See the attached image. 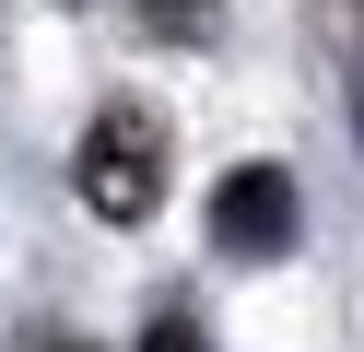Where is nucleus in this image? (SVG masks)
I'll use <instances>...</instances> for the list:
<instances>
[{
  "label": "nucleus",
  "instance_id": "2",
  "mask_svg": "<svg viewBox=\"0 0 364 352\" xmlns=\"http://www.w3.org/2000/svg\"><path fill=\"white\" fill-rule=\"evenodd\" d=\"M294 223H306V200H294L282 164H235V176L212 188V247L223 258H282Z\"/></svg>",
  "mask_w": 364,
  "mask_h": 352
},
{
  "label": "nucleus",
  "instance_id": "1",
  "mask_svg": "<svg viewBox=\"0 0 364 352\" xmlns=\"http://www.w3.org/2000/svg\"><path fill=\"white\" fill-rule=\"evenodd\" d=\"M165 164H176L165 117L153 106H106L95 129H82V153H71V188H82L95 223H153V211H165Z\"/></svg>",
  "mask_w": 364,
  "mask_h": 352
},
{
  "label": "nucleus",
  "instance_id": "5",
  "mask_svg": "<svg viewBox=\"0 0 364 352\" xmlns=\"http://www.w3.org/2000/svg\"><path fill=\"white\" fill-rule=\"evenodd\" d=\"M24 352H82V341H24Z\"/></svg>",
  "mask_w": 364,
  "mask_h": 352
},
{
  "label": "nucleus",
  "instance_id": "3",
  "mask_svg": "<svg viewBox=\"0 0 364 352\" xmlns=\"http://www.w3.org/2000/svg\"><path fill=\"white\" fill-rule=\"evenodd\" d=\"M141 23L176 36V47H212V0H141Z\"/></svg>",
  "mask_w": 364,
  "mask_h": 352
},
{
  "label": "nucleus",
  "instance_id": "4",
  "mask_svg": "<svg viewBox=\"0 0 364 352\" xmlns=\"http://www.w3.org/2000/svg\"><path fill=\"white\" fill-rule=\"evenodd\" d=\"M141 352H212V341H200V317H188V305H165V317L141 329Z\"/></svg>",
  "mask_w": 364,
  "mask_h": 352
},
{
  "label": "nucleus",
  "instance_id": "6",
  "mask_svg": "<svg viewBox=\"0 0 364 352\" xmlns=\"http://www.w3.org/2000/svg\"><path fill=\"white\" fill-rule=\"evenodd\" d=\"M353 129H364V94H353Z\"/></svg>",
  "mask_w": 364,
  "mask_h": 352
}]
</instances>
